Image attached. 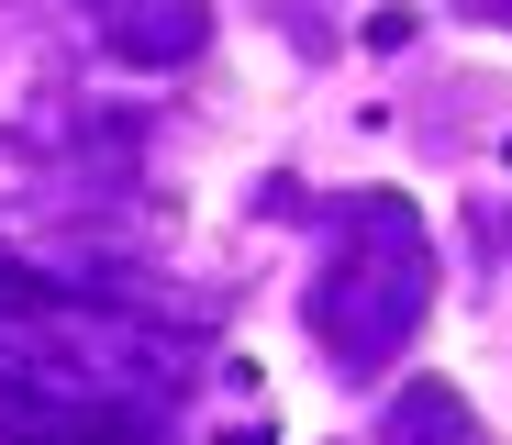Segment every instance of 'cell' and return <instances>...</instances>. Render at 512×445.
<instances>
[{
	"label": "cell",
	"mask_w": 512,
	"mask_h": 445,
	"mask_svg": "<svg viewBox=\"0 0 512 445\" xmlns=\"http://www.w3.org/2000/svg\"><path fill=\"white\" fill-rule=\"evenodd\" d=\"M101 34L134 67H179V56L212 45V0H101Z\"/></svg>",
	"instance_id": "obj_2"
},
{
	"label": "cell",
	"mask_w": 512,
	"mask_h": 445,
	"mask_svg": "<svg viewBox=\"0 0 512 445\" xmlns=\"http://www.w3.org/2000/svg\"><path fill=\"white\" fill-rule=\"evenodd\" d=\"M390 445H490V434H479V412H468L446 379H423V390H401V412H390Z\"/></svg>",
	"instance_id": "obj_3"
},
{
	"label": "cell",
	"mask_w": 512,
	"mask_h": 445,
	"mask_svg": "<svg viewBox=\"0 0 512 445\" xmlns=\"http://www.w3.org/2000/svg\"><path fill=\"white\" fill-rule=\"evenodd\" d=\"M435 312V234L412 223L401 190H368L334 234V267L312 279V334L334 368H390Z\"/></svg>",
	"instance_id": "obj_1"
}]
</instances>
